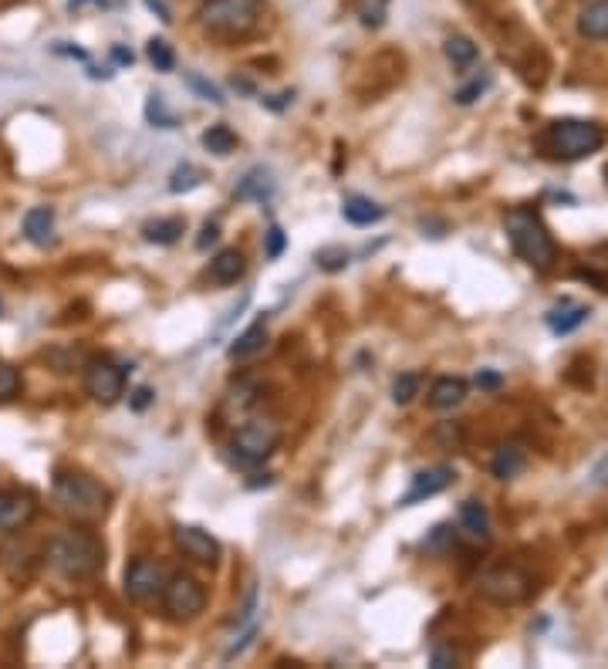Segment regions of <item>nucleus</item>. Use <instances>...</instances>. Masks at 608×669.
I'll return each mask as SVG.
<instances>
[{
  "mask_svg": "<svg viewBox=\"0 0 608 669\" xmlns=\"http://www.w3.org/2000/svg\"><path fill=\"white\" fill-rule=\"evenodd\" d=\"M44 558H48V565L55 568V575L68 578V582H82V578H92L102 572L105 548L92 531L65 528V531L51 534Z\"/></svg>",
  "mask_w": 608,
  "mask_h": 669,
  "instance_id": "nucleus-1",
  "label": "nucleus"
},
{
  "mask_svg": "<svg viewBox=\"0 0 608 669\" xmlns=\"http://www.w3.org/2000/svg\"><path fill=\"white\" fill-rule=\"evenodd\" d=\"M196 21L210 38H250L264 21V0H203L200 11H196Z\"/></svg>",
  "mask_w": 608,
  "mask_h": 669,
  "instance_id": "nucleus-2",
  "label": "nucleus"
},
{
  "mask_svg": "<svg viewBox=\"0 0 608 669\" xmlns=\"http://www.w3.org/2000/svg\"><path fill=\"white\" fill-rule=\"evenodd\" d=\"M602 146H605V129L598 122L585 119H558L538 139L541 153L548 159H558V163H575V159L598 153Z\"/></svg>",
  "mask_w": 608,
  "mask_h": 669,
  "instance_id": "nucleus-3",
  "label": "nucleus"
},
{
  "mask_svg": "<svg viewBox=\"0 0 608 669\" xmlns=\"http://www.w3.org/2000/svg\"><path fill=\"white\" fill-rule=\"evenodd\" d=\"M504 227H507V237H511L514 254L521 257L527 267H534V271H548V267H554V261H558V247H554V237L548 234V227H544V220L538 213L527 210V207H514L507 213Z\"/></svg>",
  "mask_w": 608,
  "mask_h": 669,
  "instance_id": "nucleus-4",
  "label": "nucleus"
},
{
  "mask_svg": "<svg viewBox=\"0 0 608 669\" xmlns=\"http://www.w3.org/2000/svg\"><path fill=\"white\" fill-rule=\"evenodd\" d=\"M51 497H55L58 511L75 517V521H98L105 517L112 504V494L105 484H98L95 477L78 474V470H65V474L55 477V487H51Z\"/></svg>",
  "mask_w": 608,
  "mask_h": 669,
  "instance_id": "nucleus-5",
  "label": "nucleus"
},
{
  "mask_svg": "<svg viewBox=\"0 0 608 669\" xmlns=\"http://www.w3.org/2000/svg\"><path fill=\"white\" fill-rule=\"evenodd\" d=\"M284 433L281 426L274 423V419H264V416H247L244 423L237 426L234 433V446L227 450V460L234 463L240 470H254L261 467V463L271 457V453L281 446Z\"/></svg>",
  "mask_w": 608,
  "mask_h": 669,
  "instance_id": "nucleus-6",
  "label": "nucleus"
},
{
  "mask_svg": "<svg viewBox=\"0 0 608 669\" xmlns=\"http://www.w3.org/2000/svg\"><path fill=\"white\" fill-rule=\"evenodd\" d=\"M159 599H163V615L169 622H193L196 615L207 609V592H203V585L196 582L193 575H183V572L166 578Z\"/></svg>",
  "mask_w": 608,
  "mask_h": 669,
  "instance_id": "nucleus-7",
  "label": "nucleus"
},
{
  "mask_svg": "<svg viewBox=\"0 0 608 669\" xmlns=\"http://www.w3.org/2000/svg\"><path fill=\"white\" fill-rule=\"evenodd\" d=\"M531 575L521 572V568H490V572L480 575L477 595L490 605H517L531 595Z\"/></svg>",
  "mask_w": 608,
  "mask_h": 669,
  "instance_id": "nucleus-8",
  "label": "nucleus"
},
{
  "mask_svg": "<svg viewBox=\"0 0 608 669\" xmlns=\"http://www.w3.org/2000/svg\"><path fill=\"white\" fill-rule=\"evenodd\" d=\"M125 372L122 365H115L112 359H92L85 365V392L102 406L119 403L122 389H125Z\"/></svg>",
  "mask_w": 608,
  "mask_h": 669,
  "instance_id": "nucleus-9",
  "label": "nucleus"
},
{
  "mask_svg": "<svg viewBox=\"0 0 608 669\" xmlns=\"http://www.w3.org/2000/svg\"><path fill=\"white\" fill-rule=\"evenodd\" d=\"M166 585V575H163V565L152 558H136L129 568H125V595H129V602H149L156 599L159 592H163Z\"/></svg>",
  "mask_w": 608,
  "mask_h": 669,
  "instance_id": "nucleus-10",
  "label": "nucleus"
},
{
  "mask_svg": "<svg viewBox=\"0 0 608 669\" xmlns=\"http://www.w3.org/2000/svg\"><path fill=\"white\" fill-rule=\"evenodd\" d=\"M173 541H176V548H180L186 558L196 561V565L213 568L220 561V541L213 538L210 531H203V528H193V524H176Z\"/></svg>",
  "mask_w": 608,
  "mask_h": 669,
  "instance_id": "nucleus-11",
  "label": "nucleus"
},
{
  "mask_svg": "<svg viewBox=\"0 0 608 669\" xmlns=\"http://www.w3.org/2000/svg\"><path fill=\"white\" fill-rule=\"evenodd\" d=\"M453 480H456L453 467H443V463H440V467L419 470V474L413 477V484H409V490L399 497V507H416V504H423V501H429V497L443 494V490L450 487Z\"/></svg>",
  "mask_w": 608,
  "mask_h": 669,
  "instance_id": "nucleus-12",
  "label": "nucleus"
},
{
  "mask_svg": "<svg viewBox=\"0 0 608 669\" xmlns=\"http://www.w3.org/2000/svg\"><path fill=\"white\" fill-rule=\"evenodd\" d=\"M0 568H4L11 582L24 585V582H31L34 568H38V558H34L28 541H21L11 534V541H4V548H0Z\"/></svg>",
  "mask_w": 608,
  "mask_h": 669,
  "instance_id": "nucleus-13",
  "label": "nucleus"
},
{
  "mask_svg": "<svg viewBox=\"0 0 608 669\" xmlns=\"http://www.w3.org/2000/svg\"><path fill=\"white\" fill-rule=\"evenodd\" d=\"M38 514V504H34L31 494H7L0 490V531L4 534H17L24 531Z\"/></svg>",
  "mask_w": 608,
  "mask_h": 669,
  "instance_id": "nucleus-14",
  "label": "nucleus"
},
{
  "mask_svg": "<svg viewBox=\"0 0 608 669\" xmlns=\"http://www.w3.org/2000/svg\"><path fill=\"white\" fill-rule=\"evenodd\" d=\"M456 531L463 534L473 544H487L490 541V511L484 501L470 497V501L460 504V517H456Z\"/></svg>",
  "mask_w": 608,
  "mask_h": 669,
  "instance_id": "nucleus-15",
  "label": "nucleus"
},
{
  "mask_svg": "<svg viewBox=\"0 0 608 669\" xmlns=\"http://www.w3.org/2000/svg\"><path fill=\"white\" fill-rule=\"evenodd\" d=\"M277 193V183H274V173L264 166H254L244 173V180L237 183L234 196L237 200H254V203H271Z\"/></svg>",
  "mask_w": 608,
  "mask_h": 669,
  "instance_id": "nucleus-16",
  "label": "nucleus"
},
{
  "mask_svg": "<svg viewBox=\"0 0 608 669\" xmlns=\"http://www.w3.org/2000/svg\"><path fill=\"white\" fill-rule=\"evenodd\" d=\"M592 318V308L588 305H578V301H561V305H554L548 315H544V321H548V328L554 335H571L578 332L585 321Z\"/></svg>",
  "mask_w": 608,
  "mask_h": 669,
  "instance_id": "nucleus-17",
  "label": "nucleus"
},
{
  "mask_svg": "<svg viewBox=\"0 0 608 669\" xmlns=\"http://www.w3.org/2000/svg\"><path fill=\"white\" fill-rule=\"evenodd\" d=\"M467 399V382L456 379V376H440L429 386V409H440V413H446V409H456Z\"/></svg>",
  "mask_w": 608,
  "mask_h": 669,
  "instance_id": "nucleus-18",
  "label": "nucleus"
},
{
  "mask_svg": "<svg viewBox=\"0 0 608 669\" xmlns=\"http://www.w3.org/2000/svg\"><path fill=\"white\" fill-rule=\"evenodd\" d=\"M578 34L588 41H608V0H592L581 7Z\"/></svg>",
  "mask_w": 608,
  "mask_h": 669,
  "instance_id": "nucleus-19",
  "label": "nucleus"
},
{
  "mask_svg": "<svg viewBox=\"0 0 608 669\" xmlns=\"http://www.w3.org/2000/svg\"><path fill=\"white\" fill-rule=\"evenodd\" d=\"M24 237L34 247H48L55 240V210L51 207H31L24 213Z\"/></svg>",
  "mask_w": 608,
  "mask_h": 669,
  "instance_id": "nucleus-20",
  "label": "nucleus"
},
{
  "mask_svg": "<svg viewBox=\"0 0 608 669\" xmlns=\"http://www.w3.org/2000/svg\"><path fill=\"white\" fill-rule=\"evenodd\" d=\"M342 217L352 223V227H372V223L386 220V207H379L375 200H369V196H345L342 203Z\"/></svg>",
  "mask_w": 608,
  "mask_h": 669,
  "instance_id": "nucleus-21",
  "label": "nucleus"
},
{
  "mask_svg": "<svg viewBox=\"0 0 608 669\" xmlns=\"http://www.w3.org/2000/svg\"><path fill=\"white\" fill-rule=\"evenodd\" d=\"M247 271V261L240 251H220L217 257L210 261V281L213 284H237L244 278Z\"/></svg>",
  "mask_w": 608,
  "mask_h": 669,
  "instance_id": "nucleus-22",
  "label": "nucleus"
},
{
  "mask_svg": "<svg viewBox=\"0 0 608 669\" xmlns=\"http://www.w3.org/2000/svg\"><path fill=\"white\" fill-rule=\"evenodd\" d=\"M267 345V321H254V325L247 328V332H240L234 338V345H230V359L244 362V359H254L257 352H264Z\"/></svg>",
  "mask_w": 608,
  "mask_h": 669,
  "instance_id": "nucleus-23",
  "label": "nucleus"
},
{
  "mask_svg": "<svg viewBox=\"0 0 608 669\" xmlns=\"http://www.w3.org/2000/svg\"><path fill=\"white\" fill-rule=\"evenodd\" d=\"M524 463H527V457H524L521 446L504 443V446H497L494 460H490V474H494L497 480H514L524 470Z\"/></svg>",
  "mask_w": 608,
  "mask_h": 669,
  "instance_id": "nucleus-24",
  "label": "nucleus"
},
{
  "mask_svg": "<svg viewBox=\"0 0 608 669\" xmlns=\"http://www.w3.org/2000/svg\"><path fill=\"white\" fill-rule=\"evenodd\" d=\"M443 55H446V61H450L453 68H473L477 65V58H480V51H477V44H473L467 34H450V38L443 41Z\"/></svg>",
  "mask_w": 608,
  "mask_h": 669,
  "instance_id": "nucleus-25",
  "label": "nucleus"
},
{
  "mask_svg": "<svg viewBox=\"0 0 608 669\" xmlns=\"http://www.w3.org/2000/svg\"><path fill=\"white\" fill-rule=\"evenodd\" d=\"M183 230H186V223L180 217H159V220H149L146 227H142V237H146L149 244L169 247L183 237Z\"/></svg>",
  "mask_w": 608,
  "mask_h": 669,
  "instance_id": "nucleus-26",
  "label": "nucleus"
},
{
  "mask_svg": "<svg viewBox=\"0 0 608 669\" xmlns=\"http://www.w3.org/2000/svg\"><path fill=\"white\" fill-rule=\"evenodd\" d=\"M456 534L460 531H456L453 524H436V528L423 538V551L426 555H433V558L450 555V551L456 548Z\"/></svg>",
  "mask_w": 608,
  "mask_h": 669,
  "instance_id": "nucleus-27",
  "label": "nucleus"
},
{
  "mask_svg": "<svg viewBox=\"0 0 608 669\" xmlns=\"http://www.w3.org/2000/svg\"><path fill=\"white\" fill-rule=\"evenodd\" d=\"M257 632H261V622H257V615H250V619H244V629L237 632L234 636V642H230L227 649H223V659H237V656H244L250 646H254V639H257Z\"/></svg>",
  "mask_w": 608,
  "mask_h": 669,
  "instance_id": "nucleus-28",
  "label": "nucleus"
},
{
  "mask_svg": "<svg viewBox=\"0 0 608 669\" xmlns=\"http://www.w3.org/2000/svg\"><path fill=\"white\" fill-rule=\"evenodd\" d=\"M203 146H207V153L213 156H230L237 149V136L227 126H210L203 132Z\"/></svg>",
  "mask_w": 608,
  "mask_h": 669,
  "instance_id": "nucleus-29",
  "label": "nucleus"
},
{
  "mask_svg": "<svg viewBox=\"0 0 608 669\" xmlns=\"http://www.w3.org/2000/svg\"><path fill=\"white\" fill-rule=\"evenodd\" d=\"M419 389H423V379H419L416 372H402V376L392 382V403L409 406L419 396Z\"/></svg>",
  "mask_w": 608,
  "mask_h": 669,
  "instance_id": "nucleus-30",
  "label": "nucleus"
},
{
  "mask_svg": "<svg viewBox=\"0 0 608 669\" xmlns=\"http://www.w3.org/2000/svg\"><path fill=\"white\" fill-rule=\"evenodd\" d=\"M146 55H149L152 68H156V71H173V68H176L173 48H169V41H163V38H152V41L146 44Z\"/></svg>",
  "mask_w": 608,
  "mask_h": 669,
  "instance_id": "nucleus-31",
  "label": "nucleus"
},
{
  "mask_svg": "<svg viewBox=\"0 0 608 669\" xmlns=\"http://www.w3.org/2000/svg\"><path fill=\"white\" fill-rule=\"evenodd\" d=\"M146 119L152 122V126H159V129H176V115L166 109V98L163 95H149Z\"/></svg>",
  "mask_w": 608,
  "mask_h": 669,
  "instance_id": "nucleus-32",
  "label": "nucleus"
},
{
  "mask_svg": "<svg viewBox=\"0 0 608 669\" xmlns=\"http://www.w3.org/2000/svg\"><path fill=\"white\" fill-rule=\"evenodd\" d=\"M315 264L321 267V271H328V274L345 271V267H348V251H345V247H321V251L315 254Z\"/></svg>",
  "mask_w": 608,
  "mask_h": 669,
  "instance_id": "nucleus-33",
  "label": "nucleus"
},
{
  "mask_svg": "<svg viewBox=\"0 0 608 669\" xmlns=\"http://www.w3.org/2000/svg\"><path fill=\"white\" fill-rule=\"evenodd\" d=\"M203 183V173L196 166H180L173 173V180H169V190L173 193H190V190H196V186Z\"/></svg>",
  "mask_w": 608,
  "mask_h": 669,
  "instance_id": "nucleus-34",
  "label": "nucleus"
},
{
  "mask_svg": "<svg viewBox=\"0 0 608 669\" xmlns=\"http://www.w3.org/2000/svg\"><path fill=\"white\" fill-rule=\"evenodd\" d=\"M183 78H186V85H190L193 92L203 98V102L223 105V95H220V88H217V85H210V82H207V78H203V75H196V71H186Z\"/></svg>",
  "mask_w": 608,
  "mask_h": 669,
  "instance_id": "nucleus-35",
  "label": "nucleus"
},
{
  "mask_svg": "<svg viewBox=\"0 0 608 669\" xmlns=\"http://www.w3.org/2000/svg\"><path fill=\"white\" fill-rule=\"evenodd\" d=\"M17 392H21V372L0 359V399H14Z\"/></svg>",
  "mask_w": 608,
  "mask_h": 669,
  "instance_id": "nucleus-36",
  "label": "nucleus"
},
{
  "mask_svg": "<svg viewBox=\"0 0 608 669\" xmlns=\"http://www.w3.org/2000/svg\"><path fill=\"white\" fill-rule=\"evenodd\" d=\"M487 88H490V75H480V78H473L470 85H463L453 98H456V105H473L480 95L487 92Z\"/></svg>",
  "mask_w": 608,
  "mask_h": 669,
  "instance_id": "nucleus-37",
  "label": "nucleus"
},
{
  "mask_svg": "<svg viewBox=\"0 0 608 669\" xmlns=\"http://www.w3.org/2000/svg\"><path fill=\"white\" fill-rule=\"evenodd\" d=\"M460 663V653H456L453 646H443V642H436L433 653H429V666L433 669H450Z\"/></svg>",
  "mask_w": 608,
  "mask_h": 669,
  "instance_id": "nucleus-38",
  "label": "nucleus"
},
{
  "mask_svg": "<svg viewBox=\"0 0 608 669\" xmlns=\"http://www.w3.org/2000/svg\"><path fill=\"white\" fill-rule=\"evenodd\" d=\"M284 244H288V240H284V230L281 227L267 230V257H271V261H277V257L284 254Z\"/></svg>",
  "mask_w": 608,
  "mask_h": 669,
  "instance_id": "nucleus-39",
  "label": "nucleus"
},
{
  "mask_svg": "<svg viewBox=\"0 0 608 669\" xmlns=\"http://www.w3.org/2000/svg\"><path fill=\"white\" fill-rule=\"evenodd\" d=\"M152 399H156V396H152V389H149V386H142V389H136V392H132L129 406L136 409V413H142V409H149V403H152Z\"/></svg>",
  "mask_w": 608,
  "mask_h": 669,
  "instance_id": "nucleus-40",
  "label": "nucleus"
},
{
  "mask_svg": "<svg viewBox=\"0 0 608 669\" xmlns=\"http://www.w3.org/2000/svg\"><path fill=\"white\" fill-rule=\"evenodd\" d=\"M146 7H149V11L156 14L163 24H173V11H169V4H166V0H146Z\"/></svg>",
  "mask_w": 608,
  "mask_h": 669,
  "instance_id": "nucleus-41",
  "label": "nucleus"
},
{
  "mask_svg": "<svg viewBox=\"0 0 608 669\" xmlns=\"http://www.w3.org/2000/svg\"><path fill=\"white\" fill-rule=\"evenodd\" d=\"M217 237H220V230H217V223H207V227H203V237L196 240V247H200V251H207L210 244H217Z\"/></svg>",
  "mask_w": 608,
  "mask_h": 669,
  "instance_id": "nucleus-42",
  "label": "nucleus"
},
{
  "mask_svg": "<svg viewBox=\"0 0 608 669\" xmlns=\"http://www.w3.org/2000/svg\"><path fill=\"white\" fill-rule=\"evenodd\" d=\"M477 386H480V389H497V386H500V372H494V369L477 372Z\"/></svg>",
  "mask_w": 608,
  "mask_h": 669,
  "instance_id": "nucleus-43",
  "label": "nucleus"
},
{
  "mask_svg": "<svg viewBox=\"0 0 608 669\" xmlns=\"http://www.w3.org/2000/svg\"><path fill=\"white\" fill-rule=\"evenodd\" d=\"M112 58L119 61V65H132V51H125L122 44H115L112 48Z\"/></svg>",
  "mask_w": 608,
  "mask_h": 669,
  "instance_id": "nucleus-44",
  "label": "nucleus"
},
{
  "mask_svg": "<svg viewBox=\"0 0 608 669\" xmlns=\"http://www.w3.org/2000/svg\"><path fill=\"white\" fill-rule=\"evenodd\" d=\"M82 4H98V0H68L71 11H78V7H82Z\"/></svg>",
  "mask_w": 608,
  "mask_h": 669,
  "instance_id": "nucleus-45",
  "label": "nucleus"
},
{
  "mask_svg": "<svg viewBox=\"0 0 608 669\" xmlns=\"http://www.w3.org/2000/svg\"><path fill=\"white\" fill-rule=\"evenodd\" d=\"M0 311H4V305H0Z\"/></svg>",
  "mask_w": 608,
  "mask_h": 669,
  "instance_id": "nucleus-46",
  "label": "nucleus"
},
{
  "mask_svg": "<svg viewBox=\"0 0 608 669\" xmlns=\"http://www.w3.org/2000/svg\"><path fill=\"white\" fill-rule=\"evenodd\" d=\"M605 176H608V169H605Z\"/></svg>",
  "mask_w": 608,
  "mask_h": 669,
  "instance_id": "nucleus-47",
  "label": "nucleus"
},
{
  "mask_svg": "<svg viewBox=\"0 0 608 669\" xmlns=\"http://www.w3.org/2000/svg\"><path fill=\"white\" fill-rule=\"evenodd\" d=\"M382 4H386V0H382Z\"/></svg>",
  "mask_w": 608,
  "mask_h": 669,
  "instance_id": "nucleus-48",
  "label": "nucleus"
}]
</instances>
